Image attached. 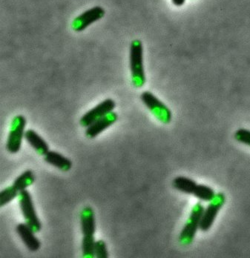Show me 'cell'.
Here are the masks:
<instances>
[{"label":"cell","mask_w":250,"mask_h":258,"mask_svg":"<svg viewBox=\"0 0 250 258\" xmlns=\"http://www.w3.org/2000/svg\"><path fill=\"white\" fill-rule=\"evenodd\" d=\"M130 70L132 83L140 89L146 83L145 71L144 66V48L142 42L135 39L132 42L130 53Z\"/></svg>","instance_id":"1"},{"label":"cell","mask_w":250,"mask_h":258,"mask_svg":"<svg viewBox=\"0 0 250 258\" xmlns=\"http://www.w3.org/2000/svg\"><path fill=\"white\" fill-rule=\"evenodd\" d=\"M204 210V208L201 203H197L193 208L190 217L179 235V242L180 244L188 245L193 243L198 229H200Z\"/></svg>","instance_id":"2"},{"label":"cell","mask_w":250,"mask_h":258,"mask_svg":"<svg viewBox=\"0 0 250 258\" xmlns=\"http://www.w3.org/2000/svg\"><path fill=\"white\" fill-rule=\"evenodd\" d=\"M18 197L19 204L26 224L31 228L34 232H40L42 229V223L37 216L31 194L27 190H25L20 192Z\"/></svg>","instance_id":"3"},{"label":"cell","mask_w":250,"mask_h":258,"mask_svg":"<svg viewBox=\"0 0 250 258\" xmlns=\"http://www.w3.org/2000/svg\"><path fill=\"white\" fill-rule=\"evenodd\" d=\"M27 121L23 115L14 117L11 125L10 132L6 143V149L10 153H18L21 149L23 138L26 135Z\"/></svg>","instance_id":"4"},{"label":"cell","mask_w":250,"mask_h":258,"mask_svg":"<svg viewBox=\"0 0 250 258\" xmlns=\"http://www.w3.org/2000/svg\"><path fill=\"white\" fill-rule=\"evenodd\" d=\"M141 101L157 119L164 124L171 122V110L150 91H144L141 96Z\"/></svg>","instance_id":"5"},{"label":"cell","mask_w":250,"mask_h":258,"mask_svg":"<svg viewBox=\"0 0 250 258\" xmlns=\"http://www.w3.org/2000/svg\"><path fill=\"white\" fill-rule=\"evenodd\" d=\"M226 197L223 193H218L215 195L213 199L210 201L207 209H204L201 218L200 229L203 232H208L212 228V225L215 223L217 215L219 213L221 209L224 207Z\"/></svg>","instance_id":"6"},{"label":"cell","mask_w":250,"mask_h":258,"mask_svg":"<svg viewBox=\"0 0 250 258\" xmlns=\"http://www.w3.org/2000/svg\"><path fill=\"white\" fill-rule=\"evenodd\" d=\"M116 103L114 100L111 99H106L82 116L80 121V124L82 126L87 128L97 119L114 111Z\"/></svg>","instance_id":"7"},{"label":"cell","mask_w":250,"mask_h":258,"mask_svg":"<svg viewBox=\"0 0 250 258\" xmlns=\"http://www.w3.org/2000/svg\"><path fill=\"white\" fill-rule=\"evenodd\" d=\"M105 10L100 6H95L77 17L72 22V27L75 31L80 32L94 23L103 18Z\"/></svg>","instance_id":"8"},{"label":"cell","mask_w":250,"mask_h":258,"mask_svg":"<svg viewBox=\"0 0 250 258\" xmlns=\"http://www.w3.org/2000/svg\"><path fill=\"white\" fill-rule=\"evenodd\" d=\"M118 116L114 111H111L109 114L100 118V119L93 122L92 125L87 127L86 131V135L89 138L93 139L98 136L102 132H104L105 129L109 128L117 120Z\"/></svg>","instance_id":"9"},{"label":"cell","mask_w":250,"mask_h":258,"mask_svg":"<svg viewBox=\"0 0 250 258\" xmlns=\"http://www.w3.org/2000/svg\"><path fill=\"white\" fill-rule=\"evenodd\" d=\"M16 230L29 251L35 252L40 249V240L36 237V232H34L26 223H20L17 225Z\"/></svg>","instance_id":"10"},{"label":"cell","mask_w":250,"mask_h":258,"mask_svg":"<svg viewBox=\"0 0 250 258\" xmlns=\"http://www.w3.org/2000/svg\"><path fill=\"white\" fill-rule=\"evenodd\" d=\"M80 223L83 237H94L96 232V220L94 209L91 207H86L80 213Z\"/></svg>","instance_id":"11"},{"label":"cell","mask_w":250,"mask_h":258,"mask_svg":"<svg viewBox=\"0 0 250 258\" xmlns=\"http://www.w3.org/2000/svg\"><path fill=\"white\" fill-rule=\"evenodd\" d=\"M25 138L28 144L39 155L45 156L49 152V146H48V143L35 131L32 130V129L26 131Z\"/></svg>","instance_id":"12"},{"label":"cell","mask_w":250,"mask_h":258,"mask_svg":"<svg viewBox=\"0 0 250 258\" xmlns=\"http://www.w3.org/2000/svg\"><path fill=\"white\" fill-rule=\"evenodd\" d=\"M45 160L48 164L62 171H69L72 168V162L59 152L49 151L45 155Z\"/></svg>","instance_id":"13"},{"label":"cell","mask_w":250,"mask_h":258,"mask_svg":"<svg viewBox=\"0 0 250 258\" xmlns=\"http://www.w3.org/2000/svg\"><path fill=\"white\" fill-rule=\"evenodd\" d=\"M173 186L177 191L193 195L195 188L197 185V182L193 179L186 177H177L174 179L172 182Z\"/></svg>","instance_id":"14"},{"label":"cell","mask_w":250,"mask_h":258,"mask_svg":"<svg viewBox=\"0 0 250 258\" xmlns=\"http://www.w3.org/2000/svg\"><path fill=\"white\" fill-rule=\"evenodd\" d=\"M34 181H35V177L33 171L31 170H27L17 177L12 185L20 193L26 190L30 185H32Z\"/></svg>","instance_id":"15"},{"label":"cell","mask_w":250,"mask_h":258,"mask_svg":"<svg viewBox=\"0 0 250 258\" xmlns=\"http://www.w3.org/2000/svg\"><path fill=\"white\" fill-rule=\"evenodd\" d=\"M193 195L201 201H204V202H210L215 196V192L208 185L197 184Z\"/></svg>","instance_id":"16"},{"label":"cell","mask_w":250,"mask_h":258,"mask_svg":"<svg viewBox=\"0 0 250 258\" xmlns=\"http://www.w3.org/2000/svg\"><path fill=\"white\" fill-rule=\"evenodd\" d=\"M20 192L16 189L13 185L7 187L0 192V206L2 207L7 205L9 203L12 202L17 196H19Z\"/></svg>","instance_id":"17"},{"label":"cell","mask_w":250,"mask_h":258,"mask_svg":"<svg viewBox=\"0 0 250 258\" xmlns=\"http://www.w3.org/2000/svg\"><path fill=\"white\" fill-rule=\"evenodd\" d=\"M95 239L94 237H83L82 240V251L83 257L85 258H93L94 255V246Z\"/></svg>","instance_id":"18"},{"label":"cell","mask_w":250,"mask_h":258,"mask_svg":"<svg viewBox=\"0 0 250 258\" xmlns=\"http://www.w3.org/2000/svg\"><path fill=\"white\" fill-rule=\"evenodd\" d=\"M94 255L97 258H108V251L106 243L103 240L96 241L94 246Z\"/></svg>","instance_id":"19"},{"label":"cell","mask_w":250,"mask_h":258,"mask_svg":"<svg viewBox=\"0 0 250 258\" xmlns=\"http://www.w3.org/2000/svg\"><path fill=\"white\" fill-rule=\"evenodd\" d=\"M235 138L238 142L249 146L250 132L247 129L240 128L236 131L235 134Z\"/></svg>","instance_id":"20"},{"label":"cell","mask_w":250,"mask_h":258,"mask_svg":"<svg viewBox=\"0 0 250 258\" xmlns=\"http://www.w3.org/2000/svg\"><path fill=\"white\" fill-rule=\"evenodd\" d=\"M172 3L176 6H181L184 4L185 1L184 0H174L172 1Z\"/></svg>","instance_id":"21"}]
</instances>
